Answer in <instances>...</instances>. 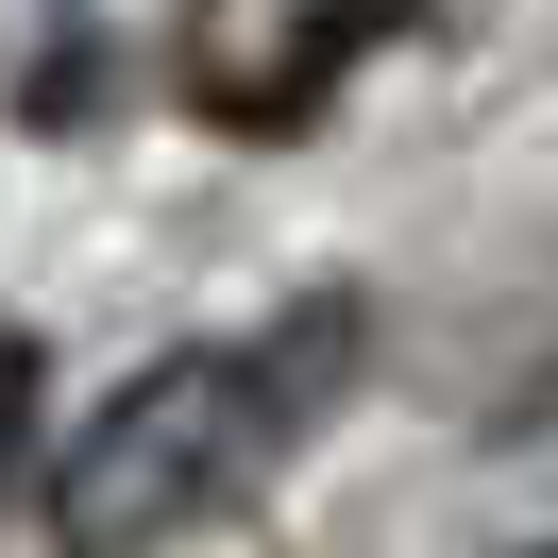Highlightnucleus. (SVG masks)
<instances>
[{
  "label": "nucleus",
  "instance_id": "f257e3e1",
  "mask_svg": "<svg viewBox=\"0 0 558 558\" xmlns=\"http://www.w3.org/2000/svg\"><path fill=\"white\" fill-rule=\"evenodd\" d=\"M355 288H305L288 322H254V339H204V355H153V373H119L102 407L69 423V457H51V558H170L186 524L254 508V490L288 474V440H305L322 407L355 389Z\"/></svg>",
  "mask_w": 558,
  "mask_h": 558
},
{
  "label": "nucleus",
  "instance_id": "f03ea898",
  "mask_svg": "<svg viewBox=\"0 0 558 558\" xmlns=\"http://www.w3.org/2000/svg\"><path fill=\"white\" fill-rule=\"evenodd\" d=\"M407 0H186V102L220 136H288L322 119V85L389 35Z\"/></svg>",
  "mask_w": 558,
  "mask_h": 558
},
{
  "label": "nucleus",
  "instance_id": "7ed1b4c3",
  "mask_svg": "<svg viewBox=\"0 0 558 558\" xmlns=\"http://www.w3.org/2000/svg\"><path fill=\"white\" fill-rule=\"evenodd\" d=\"M17 440H35V355L0 339V457H17Z\"/></svg>",
  "mask_w": 558,
  "mask_h": 558
},
{
  "label": "nucleus",
  "instance_id": "20e7f679",
  "mask_svg": "<svg viewBox=\"0 0 558 558\" xmlns=\"http://www.w3.org/2000/svg\"><path fill=\"white\" fill-rule=\"evenodd\" d=\"M542 558H558V542H542Z\"/></svg>",
  "mask_w": 558,
  "mask_h": 558
}]
</instances>
